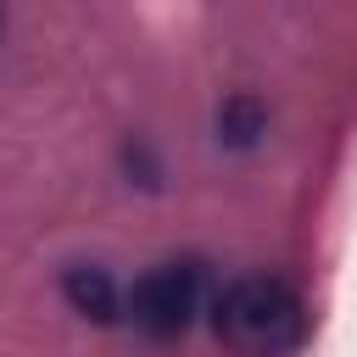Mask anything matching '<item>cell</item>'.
<instances>
[{
    "label": "cell",
    "mask_w": 357,
    "mask_h": 357,
    "mask_svg": "<svg viewBox=\"0 0 357 357\" xmlns=\"http://www.w3.org/2000/svg\"><path fill=\"white\" fill-rule=\"evenodd\" d=\"M195 307H201V268L195 262H162V268L139 273L128 290V318L156 340L184 335Z\"/></svg>",
    "instance_id": "obj_2"
},
{
    "label": "cell",
    "mask_w": 357,
    "mask_h": 357,
    "mask_svg": "<svg viewBox=\"0 0 357 357\" xmlns=\"http://www.w3.org/2000/svg\"><path fill=\"white\" fill-rule=\"evenodd\" d=\"M212 324L245 357H290L307 335V301L279 273H245L218 290Z\"/></svg>",
    "instance_id": "obj_1"
},
{
    "label": "cell",
    "mask_w": 357,
    "mask_h": 357,
    "mask_svg": "<svg viewBox=\"0 0 357 357\" xmlns=\"http://www.w3.org/2000/svg\"><path fill=\"white\" fill-rule=\"evenodd\" d=\"M268 134V106L257 100V95H229L223 106H218V139L223 145H234V151H251L257 139Z\"/></svg>",
    "instance_id": "obj_4"
},
{
    "label": "cell",
    "mask_w": 357,
    "mask_h": 357,
    "mask_svg": "<svg viewBox=\"0 0 357 357\" xmlns=\"http://www.w3.org/2000/svg\"><path fill=\"white\" fill-rule=\"evenodd\" d=\"M61 296H67L73 312H84L95 324H112L117 318V279L106 268H95V262H73L61 273Z\"/></svg>",
    "instance_id": "obj_3"
}]
</instances>
